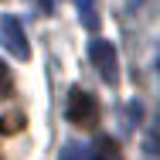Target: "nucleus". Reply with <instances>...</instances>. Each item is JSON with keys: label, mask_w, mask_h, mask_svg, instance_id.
I'll list each match as a JSON object with an SVG mask.
<instances>
[{"label": "nucleus", "mask_w": 160, "mask_h": 160, "mask_svg": "<svg viewBox=\"0 0 160 160\" xmlns=\"http://www.w3.org/2000/svg\"><path fill=\"white\" fill-rule=\"evenodd\" d=\"M0 44H3L14 58H21V62H28V58H31L28 34H24V28H21V21H17V17H10V14H3V17H0Z\"/></svg>", "instance_id": "obj_3"}, {"label": "nucleus", "mask_w": 160, "mask_h": 160, "mask_svg": "<svg viewBox=\"0 0 160 160\" xmlns=\"http://www.w3.org/2000/svg\"><path fill=\"white\" fill-rule=\"evenodd\" d=\"M78 3V10H92V0H75Z\"/></svg>", "instance_id": "obj_8"}, {"label": "nucleus", "mask_w": 160, "mask_h": 160, "mask_svg": "<svg viewBox=\"0 0 160 160\" xmlns=\"http://www.w3.org/2000/svg\"><path fill=\"white\" fill-rule=\"evenodd\" d=\"M92 160H126V157H123L116 136H99L96 147H92Z\"/></svg>", "instance_id": "obj_4"}, {"label": "nucleus", "mask_w": 160, "mask_h": 160, "mask_svg": "<svg viewBox=\"0 0 160 160\" xmlns=\"http://www.w3.org/2000/svg\"><path fill=\"white\" fill-rule=\"evenodd\" d=\"M89 58H92V65L99 68L102 82H109V85H116V82H119V55H116L112 41L96 38V41L89 44Z\"/></svg>", "instance_id": "obj_2"}, {"label": "nucleus", "mask_w": 160, "mask_h": 160, "mask_svg": "<svg viewBox=\"0 0 160 160\" xmlns=\"http://www.w3.org/2000/svg\"><path fill=\"white\" fill-rule=\"evenodd\" d=\"M41 10H51V3H48V0H41Z\"/></svg>", "instance_id": "obj_9"}, {"label": "nucleus", "mask_w": 160, "mask_h": 160, "mask_svg": "<svg viewBox=\"0 0 160 160\" xmlns=\"http://www.w3.org/2000/svg\"><path fill=\"white\" fill-rule=\"evenodd\" d=\"M21 126H24V116L21 112H7L0 119V136H14V133H21Z\"/></svg>", "instance_id": "obj_5"}, {"label": "nucleus", "mask_w": 160, "mask_h": 160, "mask_svg": "<svg viewBox=\"0 0 160 160\" xmlns=\"http://www.w3.org/2000/svg\"><path fill=\"white\" fill-rule=\"evenodd\" d=\"M58 160H92V150H85V147H78V143H68L62 150V157Z\"/></svg>", "instance_id": "obj_6"}, {"label": "nucleus", "mask_w": 160, "mask_h": 160, "mask_svg": "<svg viewBox=\"0 0 160 160\" xmlns=\"http://www.w3.org/2000/svg\"><path fill=\"white\" fill-rule=\"evenodd\" d=\"M133 3H140V0H133Z\"/></svg>", "instance_id": "obj_10"}, {"label": "nucleus", "mask_w": 160, "mask_h": 160, "mask_svg": "<svg viewBox=\"0 0 160 160\" xmlns=\"http://www.w3.org/2000/svg\"><path fill=\"white\" fill-rule=\"evenodd\" d=\"M65 112H68V123H75V126H82V129H92L99 123V99L92 96L89 89L75 85V89L68 92Z\"/></svg>", "instance_id": "obj_1"}, {"label": "nucleus", "mask_w": 160, "mask_h": 160, "mask_svg": "<svg viewBox=\"0 0 160 160\" xmlns=\"http://www.w3.org/2000/svg\"><path fill=\"white\" fill-rule=\"evenodd\" d=\"M10 85H14V82H10V68H7L3 62H0V99H3L7 92H10Z\"/></svg>", "instance_id": "obj_7"}]
</instances>
